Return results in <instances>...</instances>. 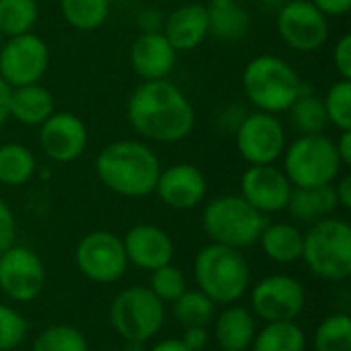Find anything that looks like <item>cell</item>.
Segmentation results:
<instances>
[{
	"mask_svg": "<svg viewBox=\"0 0 351 351\" xmlns=\"http://www.w3.org/2000/svg\"><path fill=\"white\" fill-rule=\"evenodd\" d=\"M125 113L138 136L158 144L181 142L195 128V109L191 101L167 78L138 84L128 99Z\"/></svg>",
	"mask_w": 351,
	"mask_h": 351,
	"instance_id": "cell-1",
	"label": "cell"
},
{
	"mask_svg": "<svg viewBox=\"0 0 351 351\" xmlns=\"http://www.w3.org/2000/svg\"><path fill=\"white\" fill-rule=\"evenodd\" d=\"M160 171L156 152L138 140L111 142L95 158V173L99 181L109 191L130 199L152 195Z\"/></svg>",
	"mask_w": 351,
	"mask_h": 351,
	"instance_id": "cell-2",
	"label": "cell"
},
{
	"mask_svg": "<svg viewBox=\"0 0 351 351\" xmlns=\"http://www.w3.org/2000/svg\"><path fill=\"white\" fill-rule=\"evenodd\" d=\"M193 276L197 290L214 304H234L251 288V267L239 249L210 243L195 255Z\"/></svg>",
	"mask_w": 351,
	"mask_h": 351,
	"instance_id": "cell-3",
	"label": "cell"
},
{
	"mask_svg": "<svg viewBox=\"0 0 351 351\" xmlns=\"http://www.w3.org/2000/svg\"><path fill=\"white\" fill-rule=\"evenodd\" d=\"M304 80L290 62L278 56H257L243 70V90L247 99L265 113H284L302 93Z\"/></svg>",
	"mask_w": 351,
	"mask_h": 351,
	"instance_id": "cell-4",
	"label": "cell"
},
{
	"mask_svg": "<svg viewBox=\"0 0 351 351\" xmlns=\"http://www.w3.org/2000/svg\"><path fill=\"white\" fill-rule=\"evenodd\" d=\"M313 276L343 282L351 276V226L341 218H323L304 232L302 257Z\"/></svg>",
	"mask_w": 351,
	"mask_h": 351,
	"instance_id": "cell-5",
	"label": "cell"
},
{
	"mask_svg": "<svg viewBox=\"0 0 351 351\" xmlns=\"http://www.w3.org/2000/svg\"><path fill=\"white\" fill-rule=\"evenodd\" d=\"M267 222V216L241 195H220L212 199L202 214V226L208 239L239 251L257 245Z\"/></svg>",
	"mask_w": 351,
	"mask_h": 351,
	"instance_id": "cell-6",
	"label": "cell"
},
{
	"mask_svg": "<svg viewBox=\"0 0 351 351\" xmlns=\"http://www.w3.org/2000/svg\"><path fill=\"white\" fill-rule=\"evenodd\" d=\"M284 175L292 187H321L331 185L341 175V160L335 140L325 134H304L286 146Z\"/></svg>",
	"mask_w": 351,
	"mask_h": 351,
	"instance_id": "cell-7",
	"label": "cell"
},
{
	"mask_svg": "<svg viewBox=\"0 0 351 351\" xmlns=\"http://www.w3.org/2000/svg\"><path fill=\"white\" fill-rule=\"evenodd\" d=\"M165 319V302H160L148 286L121 290L109 308L111 327L123 341H150L162 329Z\"/></svg>",
	"mask_w": 351,
	"mask_h": 351,
	"instance_id": "cell-8",
	"label": "cell"
},
{
	"mask_svg": "<svg viewBox=\"0 0 351 351\" xmlns=\"http://www.w3.org/2000/svg\"><path fill=\"white\" fill-rule=\"evenodd\" d=\"M280 39L298 53H315L329 39V16L311 0H288L276 16Z\"/></svg>",
	"mask_w": 351,
	"mask_h": 351,
	"instance_id": "cell-9",
	"label": "cell"
},
{
	"mask_svg": "<svg viewBox=\"0 0 351 351\" xmlns=\"http://www.w3.org/2000/svg\"><path fill=\"white\" fill-rule=\"evenodd\" d=\"M237 150L249 165H276L286 146V128L278 115L255 111L247 113L234 130Z\"/></svg>",
	"mask_w": 351,
	"mask_h": 351,
	"instance_id": "cell-10",
	"label": "cell"
},
{
	"mask_svg": "<svg viewBox=\"0 0 351 351\" xmlns=\"http://www.w3.org/2000/svg\"><path fill=\"white\" fill-rule=\"evenodd\" d=\"M78 271L95 284H113L123 278L128 257L123 241L109 230H93L84 234L74 253Z\"/></svg>",
	"mask_w": 351,
	"mask_h": 351,
	"instance_id": "cell-11",
	"label": "cell"
},
{
	"mask_svg": "<svg viewBox=\"0 0 351 351\" xmlns=\"http://www.w3.org/2000/svg\"><path fill=\"white\" fill-rule=\"evenodd\" d=\"M49 66L47 43L31 33L6 37L0 47V78L10 86L37 84Z\"/></svg>",
	"mask_w": 351,
	"mask_h": 351,
	"instance_id": "cell-12",
	"label": "cell"
},
{
	"mask_svg": "<svg viewBox=\"0 0 351 351\" xmlns=\"http://www.w3.org/2000/svg\"><path fill=\"white\" fill-rule=\"evenodd\" d=\"M306 306V290L300 280L276 274L257 282L251 290V313L265 321H296Z\"/></svg>",
	"mask_w": 351,
	"mask_h": 351,
	"instance_id": "cell-13",
	"label": "cell"
},
{
	"mask_svg": "<svg viewBox=\"0 0 351 351\" xmlns=\"http://www.w3.org/2000/svg\"><path fill=\"white\" fill-rule=\"evenodd\" d=\"M45 286V265L41 257L21 245L8 247L0 255V290L14 302L35 300Z\"/></svg>",
	"mask_w": 351,
	"mask_h": 351,
	"instance_id": "cell-14",
	"label": "cell"
},
{
	"mask_svg": "<svg viewBox=\"0 0 351 351\" xmlns=\"http://www.w3.org/2000/svg\"><path fill=\"white\" fill-rule=\"evenodd\" d=\"M39 146L43 154L58 162L68 165L78 160L88 146L86 123L70 111H53L39 125Z\"/></svg>",
	"mask_w": 351,
	"mask_h": 351,
	"instance_id": "cell-15",
	"label": "cell"
},
{
	"mask_svg": "<svg viewBox=\"0 0 351 351\" xmlns=\"http://www.w3.org/2000/svg\"><path fill=\"white\" fill-rule=\"evenodd\" d=\"M292 193V183L274 165H249L241 179V197L261 214L284 212Z\"/></svg>",
	"mask_w": 351,
	"mask_h": 351,
	"instance_id": "cell-16",
	"label": "cell"
},
{
	"mask_svg": "<svg viewBox=\"0 0 351 351\" xmlns=\"http://www.w3.org/2000/svg\"><path fill=\"white\" fill-rule=\"evenodd\" d=\"M154 193L171 210H193L204 202L208 193V181L195 165L177 162L160 171Z\"/></svg>",
	"mask_w": 351,
	"mask_h": 351,
	"instance_id": "cell-17",
	"label": "cell"
},
{
	"mask_svg": "<svg viewBox=\"0 0 351 351\" xmlns=\"http://www.w3.org/2000/svg\"><path fill=\"white\" fill-rule=\"evenodd\" d=\"M123 241L128 263L152 271L160 265H167L173 261L175 255V243L169 237L167 230L154 224H136L132 226Z\"/></svg>",
	"mask_w": 351,
	"mask_h": 351,
	"instance_id": "cell-18",
	"label": "cell"
},
{
	"mask_svg": "<svg viewBox=\"0 0 351 351\" xmlns=\"http://www.w3.org/2000/svg\"><path fill=\"white\" fill-rule=\"evenodd\" d=\"M177 49L158 33H140L130 47V66L142 80H162L177 64Z\"/></svg>",
	"mask_w": 351,
	"mask_h": 351,
	"instance_id": "cell-19",
	"label": "cell"
},
{
	"mask_svg": "<svg viewBox=\"0 0 351 351\" xmlns=\"http://www.w3.org/2000/svg\"><path fill=\"white\" fill-rule=\"evenodd\" d=\"M162 35L177 51H191L202 45L204 39L210 35L206 4L193 0L175 8L171 14L165 16Z\"/></svg>",
	"mask_w": 351,
	"mask_h": 351,
	"instance_id": "cell-20",
	"label": "cell"
},
{
	"mask_svg": "<svg viewBox=\"0 0 351 351\" xmlns=\"http://www.w3.org/2000/svg\"><path fill=\"white\" fill-rule=\"evenodd\" d=\"M212 323L220 351H247L257 333L255 315L239 304H228Z\"/></svg>",
	"mask_w": 351,
	"mask_h": 351,
	"instance_id": "cell-21",
	"label": "cell"
},
{
	"mask_svg": "<svg viewBox=\"0 0 351 351\" xmlns=\"http://www.w3.org/2000/svg\"><path fill=\"white\" fill-rule=\"evenodd\" d=\"M8 111L14 121H19L23 125L39 128L56 111V99L39 82L27 84V86H16L10 90Z\"/></svg>",
	"mask_w": 351,
	"mask_h": 351,
	"instance_id": "cell-22",
	"label": "cell"
},
{
	"mask_svg": "<svg viewBox=\"0 0 351 351\" xmlns=\"http://www.w3.org/2000/svg\"><path fill=\"white\" fill-rule=\"evenodd\" d=\"M257 243L267 259L280 265H288L302 257L304 232L288 222H267Z\"/></svg>",
	"mask_w": 351,
	"mask_h": 351,
	"instance_id": "cell-23",
	"label": "cell"
},
{
	"mask_svg": "<svg viewBox=\"0 0 351 351\" xmlns=\"http://www.w3.org/2000/svg\"><path fill=\"white\" fill-rule=\"evenodd\" d=\"M339 208L333 183L321 187H292L286 210L298 222H319Z\"/></svg>",
	"mask_w": 351,
	"mask_h": 351,
	"instance_id": "cell-24",
	"label": "cell"
},
{
	"mask_svg": "<svg viewBox=\"0 0 351 351\" xmlns=\"http://www.w3.org/2000/svg\"><path fill=\"white\" fill-rule=\"evenodd\" d=\"M210 35L220 41H239L251 29V16L239 0H208Z\"/></svg>",
	"mask_w": 351,
	"mask_h": 351,
	"instance_id": "cell-25",
	"label": "cell"
},
{
	"mask_svg": "<svg viewBox=\"0 0 351 351\" xmlns=\"http://www.w3.org/2000/svg\"><path fill=\"white\" fill-rule=\"evenodd\" d=\"M251 348L253 351H306V333L296 321L265 323L255 333Z\"/></svg>",
	"mask_w": 351,
	"mask_h": 351,
	"instance_id": "cell-26",
	"label": "cell"
},
{
	"mask_svg": "<svg viewBox=\"0 0 351 351\" xmlns=\"http://www.w3.org/2000/svg\"><path fill=\"white\" fill-rule=\"evenodd\" d=\"M37 171L35 154L19 144L6 142L0 144V183L6 187H21L33 179Z\"/></svg>",
	"mask_w": 351,
	"mask_h": 351,
	"instance_id": "cell-27",
	"label": "cell"
},
{
	"mask_svg": "<svg viewBox=\"0 0 351 351\" xmlns=\"http://www.w3.org/2000/svg\"><path fill=\"white\" fill-rule=\"evenodd\" d=\"M290 111V119L294 123V128L304 136V134H323L329 128V119L325 113V105H323V97H319L311 84L304 82L302 93L298 95V99L292 103Z\"/></svg>",
	"mask_w": 351,
	"mask_h": 351,
	"instance_id": "cell-28",
	"label": "cell"
},
{
	"mask_svg": "<svg viewBox=\"0 0 351 351\" xmlns=\"http://www.w3.org/2000/svg\"><path fill=\"white\" fill-rule=\"evenodd\" d=\"M60 10L72 29L90 33L105 25L111 0H60Z\"/></svg>",
	"mask_w": 351,
	"mask_h": 351,
	"instance_id": "cell-29",
	"label": "cell"
},
{
	"mask_svg": "<svg viewBox=\"0 0 351 351\" xmlns=\"http://www.w3.org/2000/svg\"><path fill=\"white\" fill-rule=\"evenodd\" d=\"M173 315L179 325L185 327H208L216 317V304L199 290H185L173 302Z\"/></svg>",
	"mask_w": 351,
	"mask_h": 351,
	"instance_id": "cell-30",
	"label": "cell"
},
{
	"mask_svg": "<svg viewBox=\"0 0 351 351\" xmlns=\"http://www.w3.org/2000/svg\"><path fill=\"white\" fill-rule=\"evenodd\" d=\"M37 19V0H0V33L4 39L31 33Z\"/></svg>",
	"mask_w": 351,
	"mask_h": 351,
	"instance_id": "cell-31",
	"label": "cell"
},
{
	"mask_svg": "<svg viewBox=\"0 0 351 351\" xmlns=\"http://www.w3.org/2000/svg\"><path fill=\"white\" fill-rule=\"evenodd\" d=\"M315 351H351V317L333 313L321 321L313 335Z\"/></svg>",
	"mask_w": 351,
	"mask_h": 351,
	"instance_id": "cell-32",
	"label": "cell"
},
{
	"mask_svg": "<svg viewBox=\"0 0 351 351\" xmlns=\"http://www.w3.org/2000/svg\"><path fill=\"white\" fill-rule=\"evenodd\" d=\"M31 351H88V341L76 327L51 325L35 337Z\"/></svg>",
	"mask_w": 351,
	"mask_h": 351,
	"instance_id": "cell-33",
	"label": "cell"
},
{
	"mask_svg": "<svg viewBox=\"0 0 351 351\" xmlns=\"http://www.w3.org/2000/svg\"><path fill=\"white\" fill-rule=\"evenodd\" d=\"M323 105L329 125H335L339 132L351 130V80L339 78L331 84L323 97Z\"/></svg>",
	"mask_w": 351,
	"mask_h": 351,
	"instance_id": "cell-34",
	"label": "cell"
},
{
	"mask_svg": "<svg viewBox=\"0 0 351 351\" xmlns=\"http://www.w3.org/2000/svg\"><path fill=\"white\" fill-rule=\"evenodd\" d=\"M148 288L160 302L167 304V302H175L187 290V280H185V274L171 261L150 271Z\"/></svg>",
	"mask_w": 351,
	"mask_h": 351,
	"instance_id": "cell-35",
	"label": "cell"
},
{
	"mask_svg": "<svg viewBox=\"0 0 351 351\" xmlns=\"http://www.w3.org/2000/svg\"><path fill=\"white\" fill-rule=\"evenodd\" d=\"M29 333L27 319L12 306L0 304V351L16 350Z\"/></svg>",
	"mask_w": 351,
	"mask_h": 351,
	"instance_id": "cell-36",
	"label": "cell"
},
{
	"mask_svg": "<svg viewBox=\"0 0 351 351\" xmlns=\"http://www.w3.org/2000/svg\"><path fill=\"white\" fill-rule=\"evenodd\" d=\"M16 239V220L10 210V206L0 199V255L14 245Z\"/></svg>",
	"mask_w": 351,
	"mask_h": 351,
	"instance_id": "cell-37",
	"label": "cell"
},
{
	"mask_svg": "<svg viewBox=\"0 0 351 351\" xmlns=\"http://www.w3.org/2000/svg\"><path fill=\"white\" fill-rule=\"evenodd\" d=\"M333 64L339 78L351 80V35L343 33L333 49Z\"/></svg>",
	"mask_w": 351,
	"mask_h": 351,
	"instance_id": "cell-38",
	"label": "cell"
},
{
	"mask_svg": "<svg viewBox=\"0 0 351 351\" xmlns=\"http://www.w3.org/2000/svg\"><path fill=\"white\" fill-rule=\"evenodd\" d=\"M165 14L158 8H144L138 16V27L142 33H158L162 31Z\"/></svg>",
	"mask_w": 351,
	"mask_h": 351,
	"instance_id": "cell-39",
	"label": "cell"
},
{
	"mask_svg": "<svg viewBox=\"0 0 351 351\" xmlns=\"http://www.w3.org/2000/svg\"><path fill=\"white\" fill-rule=\"evenodd\" d=\"M208 339H210V333L206 327H185V331L181 335V341L191 351L204 350L208 346Z\"/></svg>",
	"mask_w": 351,
	"mask_h": 351,
	"instance_id": "cell-40",
	"label": "cell"
},
{
	"mask_svg": "<svg viewBox=\"0 0 351 351\" xmlns=\"http://www.w3.org/2000/svg\"><path fill=\"white\" fill-rule=\"evenodd\" d=\"M325 16H346L351 8V0H311Z\"/></svg>",
	"mask_w": 351,
	"mask_h": 351,
	"instance_id": "cell-41",
	"label": "cell"
},
{
	"mask_svg": "<svg viewBox=\"0 0 351 351\" xmlns=\"http://www.w3.org/2000/svg\"><path fill=\"white\" fill-rule=\"evenodd\" d=\"M335 181L337 183H333V189H335V197H337L339 208L351 210V177L350 175H339Z\"/></svg>",
	"mask_w": 351,
	"mask_h": 351,
	"instance_id": "cell-42",
	"label": "cell"
},
{
	"mask_svg": "<svg viewBox=\"0 0 351 351\" xmlns=\"http://www.w3.org/2000/svg\"><path fill=\"white\" fill-rule=\"evenodd\" d=\"M335 148H337V154H339V160H341L343 169H350L351 167V130L341 132L339 140H335Z\"/></svg>",
	"mask_w": 351,
	"mask_h": 351,
	"instance_id": "cell-43",
	"label": "cell"
},
{
	"mask_svg": "<svg viewBox=\"0 0 351 351\" xmlns=\"http://www.w3.org/2000/svg\"><path fill=\"white\" fill-rule=\"evenodd\" d=\"M10 86L0 78V128L10 119V111H8V105H10Z\"/></svg>",
	"mask_w": 351,
	"mask_h": 351,
	"instance_id": "cell-44",
	"label": "cell"
},
{
	"mask_svg": "<svg viewBox=\"0 0 351 351\" xmlns=\"http://www.w3.org/2000/svg\"><path fill=\"white\" fill-rule=\"evenodd\" d=\"M146 351H191L181 339H165V341H158L154 343L150 350Z\"/></svg>",
	"mask_w": 351,
	"mask_h": 351,
	"instance_id": "cell-45",
	"label": "cell"
},
{
	"mask_svg": "<svg viewBox=\"0 0 351 351\" xmlns=\"http://www.w3.org/2000/svg\"><path fill=\"white\" fill-rule=\"evenodd\" d=\"M123 351H146L142 341H123Z\"/></svg>",
	"mask_w": 351,
	"mask_h": 351,
	"instance_id": "cell-46",
	"label": "cell"
},
{
	"mask_svg": "<svg viewBox=\"0 0 351 351\" xmlns=\"http://www.w3.org/2000/svg\"><path fill=\"white\" fill-rule=\"evenodd\" d=\"M2 41H4V37H2V33H0V47H2Z\"/></svg>",
	"mask_w": 351,
	"mask_h": 351,
	"instance_id": "cell-47",
	"label": "cell"
},
{
	"mask_svg": "<svg viewBox=\"0 0 351 351\" xmlns=\"http://www.w3.org/2000/svg\"><path fill=\"white\" fill-rule=\"evenodd\" d=\"M197 2H199V0H197Z\"/></svg>",
	"mask_w": 351,
	"mask_h": 351,
	"instance_id": "cell-48",
	"label": "cell"
}]
</instances>
